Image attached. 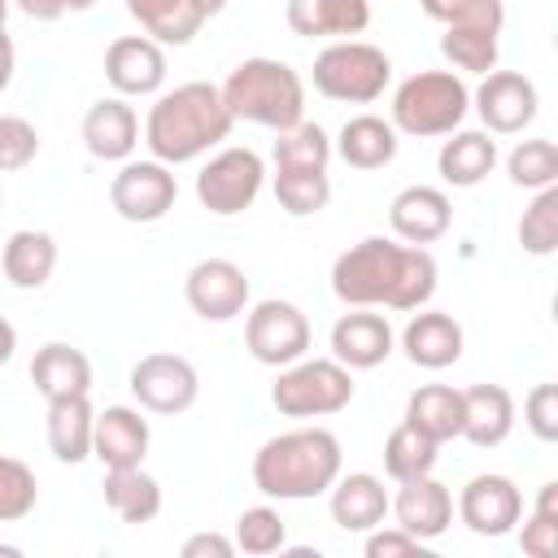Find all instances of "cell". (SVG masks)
Masks as SVG:
<instances>
[{"label":"cell","instance_id":"28","mask_svg":"<svg viewBox=\"0 0 558 558\" xmlns=\"http://www.w3.org/2000/svg\"><path fill=\"white\" fill-rule=\"evenodd\" d=\"M493 166H497V144L488 140V131H449L436 157V170L449 187H475L493 174Z\"/></svg>","mask_w":558,"mask_h":558},{"label":"cell","instance_id":"53","mask_svg":"<svg viewBox=\"0 0 558 558\" xmlns=\"http://www.w3.org/2000/svg\"><path fill=\"white\" fill-rule=\"evenodd\" d=\"M0 201H4V196H0Z\"/></svg>","mask_w":558,"mask_h":558},{"label":"cell","instance_id":"48","mask_svg":"<svg viewBox=\"0 0 558 558\" xmlns=\"http://www.w3.org/2000/svg\"><path fill=\"white\" fill-rule=\"evenodd\" d=\"M9 83H13V39L0 31V96L9 92Z\"/></svg>","mask_w":558,"mask_h":558},{"label":"cell","instance_id":"50","mask_svg":"<svg viewBox=\"0 0 558 558\" xmlns=\"http://www.w3.org/2000/svg\"><path fill=\"white\" fill-rule=\"evenodd\" d=\"M192 4H196V13H201V17H214V13H222V9H227V0H192Z\"/></svg>","mask_w":558,"mask_h":558},{"label":"cell","instance_id":"11","mask_svg":"<svg viewBox=\"0 0 558 558\" xmlns=\"http://www.w3.org/2000/svg\"><path fill=\"white\" fill-rule=\"evenodd\" d=\"M131 397L153 414H183L201 392V375L179 353H148L131 366Z\"/></svg>","mask_w":558,"mask_h":558},{"label":"cell","instance_id":"31","mask_svg":"<svg viewBox=\"0 0 558 558\" xmlns=\"http://www.w3.org/2000/svg\"><path fill=\"white\" fill-rule=\"evenodd\" d=\"M0 266H4V279L13 288H26V292L44 288L52 279V270H57V240L48 231H31V227L13 231L9 244H4Z\"/></svg>","mask_w":558,"mask_h":558},{"label":"cell","instance_id":"18","mask_svg":"<svg viewBox=\"0 0 558 558\" xmlns=\"http://www.w3.org/2000/svg\"><path fill=\"white\" fill-rule=\"evenodd\" d=\"M388 222H392L397 240H405V244H436L453 222V205L440 187L414 183V187H401L392 196Z\"/></svg>","mask_w":558,"mask_h":558},{"label":"cell","instance_id":"23","mask_svg":"<svg viewBox=\"0 0 558 558\" xmlns=\"http://www.w3.org/2000/svg\"><path fill=\"white\" fill-rule=\"evenodd\" d=\"M148 453V418L131 405H105L92 427V458L105 466H140Z\"/></svg>","mask_w":558,"mask_h":558},{"label":"cell","instance_id":"20","mask_svg":"<svg viewBox=\"0 0 558 558\" xmlns=\"http://www.w3.org/2000/svg\"><path fill=\"white\" fill-rule=\"evenodd\" d=\"M83 144L100 161H131L140 144V118L126 96H105L83 113Z\"/></svg>","mask_w":558,"mask_h":558},{"label":"cell","instance_id":"12","mask_svg":"<svg viewBox=\"0 0 558 558\" xmlns=\"http://www.w3.org/2000/svg\"><path fill=\"white\" fill-rule=\"evenodd\" d=\"M471 105H475L480 122L488 126V135H519L523 126H532L541 96H536V83L527 74H519V70H488L484 83L475 87Z\"/></svg>","mask_w":558,"mask_h":558},{"label":"cell","instance_id":"3","mask_svg":"<svg viewBox=\"0 0 558 558\" xmlns=\"http://www.w3.org/2000/svg\"><path fill=\"white\" fill-rule=\"evenodd\" d=\"M340 462V440L327 427H296L253 453V484L275 501H310L336 484Z\"/></svg>","mask_w":558,"mask_h":558},{"label":"cell","instance_id":"24","mask_svg":"<svg viewBox=\"0 0 558 558\" xmlns=\"http://www.w3.org/2000/svg\"><path fill=\"white\" fill-rule=\"evenodd\" d=\"M514 432V397L501 384L462 388V440L475 449H497Z\"/></svg>","mask_w":558,"mask_h":558},{"label":"cell","instance_id":"29","mask_svg":"<svg viewBox=\"0 0 558 558\" xmlns=\"http://www.w3.org/2000/svg\"><path fill=\"white\" fill-rule=\"evenodd\" d=\"M92 427H96V410L87 397H57L48 401V449L57 453V462H83L92 458Z\"/></svg>","mask_w":558,"mask_h":558},{"label":"cell","instance_id":"8","mask_svg":"<svg viewBox=\"0 0 558 558\" xmlns=\"http://www.w3.org/2000/svg\"><path fill=\"white\" fill-rule=\"evenodd\" d=\"M262 183H266V161L253 148H218L196 174V201L209 214L231 218L257 201Z\"/></svg>","mask_w":558,"mask_h":558},{"label":"cell","instance_id":"30","mask_svg":"<svg viewBox=\"0 0 558 558\" xmlns=\"http://www.w3.org/2000/svg\"><path fill=\"white\" fill-rule=\"evenodd\" d=\"M405 423L436 445L462 436V392L449 384H423L405 401Z\"/></svg>","mask_w":558,"mask_h":558},{"label":"cell","instance_id":"35","mask_svg":"<svg viewBox=\"0 0 558 558\" xmlns=\"http://www.w3.org/2000/svg\"><path fill=\"white\" fill-rule=\"evenodd\" d=\"M275 201L292 218H310V214L327 209L331 179H327V170H275Z\"/></svg>","mask_w":558,"mask_h":558},{"label":"cell","instance_id":"13","mask_svg":"<svg viewBox=\"0 0 558 558\" xmlns=\"http://www.w3.org/2000/svg\"><path fill=\"white\" fill-rule=\"evenodd\" d=\"M183 296L205 323H231L248 305V275L227 257H205L187 270Z\"/></svg>","mask_w":558,"mask_h":558},{"label":"cell","instance_id":"19","mask_svg":"<svg viewBox=\"0 0 558 558\" xmlns=\"http://www.w3.org/2000/svg\"><path fill=\"white\" fill-rule=\"evenodd\" d=\"M283 17L301 39H349L371 26V0H288Z\"/></svg>","mask_w":558,"mask_h":558},{"label":"cell","instance_id":"44","mask_svg":"<svg viewBox=\"0 0 558 558\" xmlns=\"http://www.w3.org/2000/svg\"><path fill=\"white\" fill-rule=\"evenodd\" d=\"M523 423L536 440L554 445L558 440V384H536L523 401Z\"/></svg>","mask_w":558,"mask_h":558},{"label":"cell","instance_id":"46","mask_svg":"<svg viewBox=\"0 0 558 558\" xmlns=\"http://www.w3.org/2000/svg\"><path fill=\"white\" fill-rule=\"evenodd\" d=\"M231 554H235V541L218 532H196L183 541V558H231Z\"/></svg>","mask_w":558,"mask_h":558},{"label":"cell","instance_id":"42","mask_svg":"<svg viewBox=\"0 0 558 558\" xmlns=\"http://www.w3.org/2000/svg\"><path fill=\"white\" fill-rule=\"evenodd\" d=\"M519 545L523 554L532 558H549L558 549V484H541V497H536V510L527 514L523 532H519Z\"/></svg>","mask_w":558,"mask_h":558},{"label":"cell","instance_id":"9","mask_svg":"<svg viewBox=\"0 0 558 558\" xmlns=\"http://www.w3.org/2000/svg\"><path fill=\"white\" fill-rule=\"evenodd\" d=\"M244 344L262 366H288L310 349V318L292 301H257L244 318Z\"/></svg>","mask_w":558,"mask_h":558},{"label":"cell","instance_id":"26","mask_svg":"<svg viewBox=\"0 0 558 558\" xmlns=\"http://www.w3.org/2000/svg\"><path fill=\"white\" fill-rule=\"evenodd\" d=\"M331 153H340L344 166L353 170H379L397 157V126L388 118H375V113H357L340 126Z\"/></svg>","mask_w":558,"mask_h":558},{"label":"cell","instance_id":"43","mask_svg":"<svg viewBox=\"0 0 558 558\" xmlns=\"http://www.w3.org/2000/svg\"><path fill=\"white\" fill-rule=\"evenodd\" d=\"M35 153H39V131L17 113H0V174L26 170Z\"/></svg>","mask_w":558,"mask_h":558},{"label":"cell","instance_id":"32","mask_svg":"<svg viewBox=\"0 0 558 558\" xmlns=\"http://www.w3.org/2000/svg\"><path fill=\"white\" fill-rule=\"evenodd\" d=\"M126 13L157 44H187L205 26V17L196 13L192 0H126Z\"/></svg>","mask_w":558,"mask_h":558},{"label":"cell","instance_id":"33","mask_svg":"<svg viewBox=\"0 0 558 558\" xmlns=\"http://www.w3.org/2000/svg\"><path fill=\"white\" fill-rule=\"evenodd\" d=\"M275 170H327L331 161V140L318 122H296L288 131H275Z\"/></svg>","mask_w":558,"mask_h":558},{"label":"cell","instance_id":"27","mask_svg":"<svg viewBox=\"0 0 558 558\" xmlns=\"http://www.w3.org/2000/svg\"><path fill=\"white\" fill-rule=\"evenodd\" d=\"M105 506L131 527L153 523L161 514V484L144 466H105Z\"/></svg>","mask_w":558,"mask_h":558},{"label":"cell","instance_id":"16","mask_svg":"<svg viewBox=\"0 0 558 558\" xmlns=\"http://www.w3.org/2000/svg\"><path fill=\"white\" fill-rule=\"evenodd\" d=\"M388 510L397 514V527L410 532L414 541H436L453 523V493L436 475L401 480L397 484V497L388 501Z\"/></svg>","mask_w":558,"mask_h":558},{"label":"cell","instance_id":"17","mask_svg":"<svg viewBox=\"0 0 558 558\" xmlns=\"http://www.w3.org/2000/svg\"><path fill=\"white\" fill-rule=\"evenodd\" d=\"M392 323L366 305H353V314H340L331 327V357L349 371H371L388 362L392 353Z\"/></svg>","mask_w":558,"mask_h":558},{"label":"cell","instance_id":"36","mask_svg":"<svg viewBox=\"0 0 558 558\" xmlns=\"http://www.w3.org/2000/svg\"><path fill=\"white\" fill-rule=\"evenodd\" d=\"M506 170H510V183L514 187H554L558 183V148L554 140H519L506 157Z\"/></svg>","mask_w":558,"mask_h":558},{"label":"cell","instance_id":"25","mask_svg":"<svg viewBox=\"0 0 558 558\" xmlns=\"http://www.w3.org/2000/svg\"><path fill=\"white\" fill-rule=\"evenodd\" d=\"M31 384L44 401L57 397H87L92 392V362L83 349L65 344V340H48L35 357H31Z\"/></svg>","mask_w":558,"mask_h":558},{"label":"cell","instance_id":"38","mask_svg":"<svg viewBox=\"0 0 558 558\" xmlns=\"http://www.w3.org/2000/svg\"><path fill=\"white\" fill-rule=\"evenodd\" d=\"M519 244L532 257H549L558 248V183L554 187H541L536 201L523 209V218H519Z\"/></svg>","mask_w":558,"mask_h":558},{"label":"cell","instance_id":"37","mask_svg":"<svg viewBox=\"0 0 558 558\" xmlns=\"http://www.w3.org/2000/svg\"><path fill=\"white\" fill-rule=\"evenodd\" d=\"M440 52H445V61H449L453 70H466V74H488V70H497V35H493V31L445 26Z\"/></svg>","mask_w":558,"mask_h":558},{"label":"cell","instance_id":"49","mask_svg":"<svg viewBox=\"0 0 558 558\" xmlns=\"http://www.w3.org/2000/svg\"><path fill=\"white\" fill-rule=\"evenodd\" d=\"M13 349H17V331H13L9 318H0V366L13 357Z\"/></svg>","mask_w":558,"mask_h":558},{"label":"cell","instance_id":"10","mask_svg":"<svg viewBox=\"0 0 558 558\" xmlns=\"http://www.w3.org/2000/svg\"><path fill=\"white\" fill-rule=\"evenodd\" d=\"M179 201L174 170L166 161H122L109 183V205L126 222H161Z\"/></svg>","mask_w":558,"mask_h":558},{"label":"cell","instance_id":"6","mask_svg":"<svg viewBox=\"0 0 558 558\" xmlns=\"http://www.w3.org/2000/svg\"><path fill=\"white\" fill-rule=\"evenodd\" d=\"M314 92H323L327 100L340 105H371L384 96L388 78H392V61L384 48L366 44V39H336L314 57Z\"/></svg>","mask_w":558,"mask_h":558},{"label":"cell","instance_id":"51","mask_svg":"<svg viewBox=\"0 0 558 558\" xmlns=\"http://www.w3.org/2000/svg\"><path fill=\"white\" fill-rule=\"evenodd\" d=\"M65 4H70V9H92L96 0H65Z\"/></svg>","mask_w":558,"mask_h":558},{"label":"cell","instance_id":"52","mask_svg":"<svg viewBox=\"0 0 558 558\" xmlns=\"http://www.w3.org/2000/svg\"><path fill=\"white\" fill-rule=\"evenodd\" d=\"M4 17H9V0H0V31H4Z\"/></svg>","mask_w":558,"mask_h":558},{"label":"cell","instance_id":"41","mask_svg":"<svg viewBox=\"0 0 558 558\" xmlns=\"http://www.w3.org/2000/svg\"><path fill=\"white\" fill-rule=\"evenodd\" d=\"M39 501V484H35V471L17 458H4L0 453V523H17L35 510Z\"/></svg>","mask_w":558,"mask_h":558},{"label":"cell","instance_id":"34","mask_svg":"<svg viewBox=\"0 0 558 558\" xmlns=\"http://www.w3.org/2000/svg\"><path fill=\"white\" fill-rule=\"evenodd\" d=\"M436 440H427L423 432H414L410 423L392 427L388 440H384V471L401 484V480H418V475H432L436 466Z\"/></svg>","mask_w":558,"mask_h":558},{"label":"cell","instance_id":"40","mask_svg":"<svg viewBox=\"0 0 558 558\" xmlns=\"http://www.w3.org/2000/svg\"><path fill=\"white\" fill-rule=\"evenodd\" d=\"M283 545H288V527L275 506H248L235 519V549L262 558V554H279Z\"/></svg>","mask_w":558,"mask_h":558},{"label":"cell","instance_id":"2","mask_svg":"<svg viewBox=\"0 0 558 558\" xmlns=\"http://www.w3.org/2000/svg\"><path fill=\"white\" fill-rule=\"evenodd\" d=\"M235 118L222 105V92L214 83H179L174 92H161L144 118V144L157 161L183 166L205 157L231 135Z\"/></svg>","mask_w":558,"mask_h":558},{"label":"cell","instance_id":"14","mask_svg":"<svg viewBox=\"0 0 558 558\" xmlns=\"http://www.w3.org/2000/svg\"><path fill=\"white\" fill-rule=\"evenodd\" d=\"M458 519L475 536H506L523 519V493L510 475H471L458 493Z\"/></svg>","mask_w":558,"mask_h":558},{"label":"cell","instance_id":"5","mask_svg":"<svg viewBox=\"0 0 558 558\" xmlns=\"http://www.w3.org/2000/svg\"><path fill=\"white\" fill-rule=\"evenodd\" d=\"M471 109V92L453 70H418L410 78L397 83L392 92V126L401 135L414 140H432V135H449L462 126Z\"/></svg>","mask_w":558,"mask_h":558},{"label":"cell","instance_id":"45","mask_svg":"<svg viewBox=\"0 0 558 558\" xmlns=\"http://www.w3.org/2000/svg\"><path fill=\"white\" fill-rule=\"evenodd\" d=\"M397 554H423V541H414L397 523L392 527L379 523V527L366 532V558H397Z\"/></svg>","mask_w":558,"mask_h":558},{"label":"cell","instance_id":"15","mask_svg":"<svg viewBox=\"0 0 558 558\" xmlns=\"http://www.w3.org/2000/svg\"><path fill=\"white\" fill-rule=\"evenodd\" d=\"M105 78L118 96H157L166 83V52L148 35H118L105 48Z\"/></svg>","mask_w":558,"mask_h":558},{"label":"cell","instance_id":"1","mask_svg":"<svg viewBox=\"0 0 558 558\" xmlns=\"http://www.w3.org/2000/svg\"><path fill=\"white\" fill-rule=\"evenodd\" d=\"M331 292L344 305L423 310L436 292V257L423 244L366 235L331 262Z\"/></svg>","mask_w":558,"mask_h":558},{"label":"cell","instance_id":"39","mask_svg":"<svg viewBox=\"0 0 558 558\" xmlns=\"http://www.w3.org/2000/svg\"><path fill=\"white\" fill-rule=\"evenodd\" d=\"M418 9L432 22L462 26V31H493V35H501V22H506L501 0H418Z\"/></svg>","mask_w":558,"mask_h":558},{"label":"cell","instance_id":"7","mask_svg":"<svg viewBox=\"0 0 558 558\" xmlns=\"http://www.w3.org/2000/svg\"><path fill=\"white\" fill-rule=\"evenodd\" d=\"M270 401L288 418H327L353 401V371L336 357H296L279 366L270 384Z\"/></svg>","mask_w":558,"mask_h":558},{"label":"cell","instance_id":"4","mask_svg":"<svg viewBox=\"0 0 558 558\" xmlns=\"http://www.w3.org/2000/svg\"><path fill=\"white\" fill-rule=\"evenodd\" d=\"M218 92L235 122L288 131L305 118V83L288 61H275V57L240 61Z\"/></svg>","mask_w":558,"mask_h":558},{"label":"cell","instance_id":"47","mask_svg":"<svg viewBox=\"0 0 558 558\" xmlns=\"http://www.w3.org/2000/svg\"><path fill=\"white\" fill-rule=\"evenodd\" d=\"M26 17H35V22H57L61 13H70V4L65 0H13Z\"/></svg>","mask_w":558,"mask_h":558},{"label":"cell","instance_id":"21","mask_svg":"<svg viewBox=\"0 0 558 558\" xmlns=\"http://www.w3.org/2000/svg\"><path fill=\"white\" fill-rule=\"evenodd\" d=\"M331 493V523L340 532H371L388 519V488L379 475L371 471H349V475H336V484L327 488Z\"/></svg>","mask_w":558,"mask_h":558},{"label":"cell","instance_id":"22","mask_svg":"<svg viewBox=\"0 0 558 558\" xmlns=\"http://www.w3.org/2000/svg\"><path fill=\"white\" fill-rule=\"evenodd\" d=\"M401 349H405V357L414 366L445 371V366H453L462 357V327L445 310H418L401 331Z\"/></svg>","mask_w":558,"mask_h":558}]
</instances>
